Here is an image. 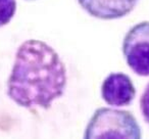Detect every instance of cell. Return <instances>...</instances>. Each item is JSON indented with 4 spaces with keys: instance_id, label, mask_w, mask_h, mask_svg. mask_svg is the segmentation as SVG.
I'll list each match as a JSON object with an SVG mask.
<instances>
[{
    "instance_id": "6da1fadb",
    "label": "cell",
    "mask_w": 149,
    "mask_h": 139,
    "mask_svg": "<svg viewBox=\"0 0 149 139\" xmlns=\"http://www.w3.org/2000/svg\"><path fill=\"white\" fill-rule=\"evenodd\" d=\"M66 82L65 66L57 52L46 42L30 39L17 50L7 94L22 108L48 110L63 95Z\"/></svg>"
},
{
    "instance_id": "7a4b0ae2",
    "label": "cell",
    "mask_w": 149,
    "mask_h": 139,
    "mask_svg": "<svg viewBox=\"0 0 149 139\" xmlns=\"http://www.w3.org/2000/svg\"><path fill=\"white\" fill-rule=\"evenodd\" d=\"M136 118L128 110L100 108L88 122L83 139H141Z\"/></svg>"
},
{
    "instance_id": "3957f363",
    "label": "cell",
    "mask_w": 149,
    "mask_h": 139,
    "mask_svg": "<svg viewBox=\"0 0 149 139\" xmlns=\"http://www.w3.org/2000/svg\"><path fill=\"white\" fill-rule=\"evenodd\" d=\"M123 54L129 68L142 77H149V22L133 26L123 40Z\"/></svg>"
},
{
    "instance_id": "277c9868",
    "label": "cell",
    "mask_w": 149,
    "mask_h": 139,
    "mask_svg": "<svg viewBox=\"0 0 149 139\" xmlns=\"http://www.w3.org/2000/svg\"><path fill=\"white\" fill-rule=\"evenodd\" d=\"M136 96V88L127 74L110 73L101 85V97L111 106H128Z\"/></svg>"
},
{
    "instance_id": "5b68a950",
    "label": "cell",
    "mask_w": 149,
    "mask_h": 139,
    "mask_svg": "<svg viewBox=\"0 0 149 139\" xmlns=\"http://www.w3.org/2000/svg\"><path fill=\"white\" fill-rule=\"evenodd\" d=\"M140 0H78L89 15L99 20H118L134 10Z\"/></svg>"
},
{
    "instance_id": "8992f818",
    "label": "cell",
    "mask_w": 149,
    "mask_h": 139,
    "mask_svg": "<svg viewBox=\"0 0 149 139\" xmlns=\"http://www.w3.org/2000/svg\"><path fill=\"white\" fill-rule=\"evenodd\" d=\"M17 11L15 0H0V28L6 26Z\"/></svg>"
},
{
    "instance_id": "52a82bcc",
    "label": "cell",
    "mask_w": 149,
    "mask_h": 139,
    "mask_svg": "<svg viewBox=\"0 0 149 139\" xmlns=\"http://www.w3.org/2000/svg\"><path fill=\"white\" fill-rule=\"evenodd\" d=\"M140 110L145 122L149 125V83L147 84L144 92L140 98Z\"/></svg>"
},
{
    "instance_id": "ba28073f",
    "label": "cell",
    "mask_w": 149,
    "mask_h": 139,
    "mask_svg": "<svg viewBox=\"0 0 149 139\" xmlns=\"http://www.w3.org/2000/svg\"><path fill=\"white\" fill-rule=\"evenodd\" d=\"M29 1H31V0H29Z\"/></svg>"
}]
</instances>
